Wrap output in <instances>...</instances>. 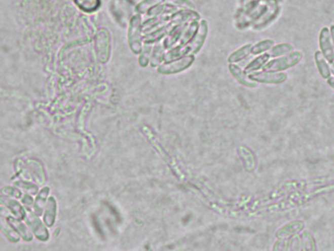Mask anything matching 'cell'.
<instances>
[{"mask_svg": "<svg viewBox=\"0 0 334 251\" xmlns=\"http://www.w3.org/2000/svg\"><path fill=\"white\" fill-rule=\"evenodd\" d=\"M303 58V53L301 51H292L290 53L283 55L282 57H278L276 59L269 61L264 67V71H273V72H280L285 71L289 68L297 65Z\"/></svg>", "mask_w": 334, "mask_h": 251, "instance_id": "6da1fadb", "label": "cell"}, {"mask_svg": "<svg viewBox=\"0 0 334 251\" xmlns=\"http://www.w3.org/2000/svg\"><path fill=\"white\" fill-rule=\"evenodd\" d=\"M249 79L261 84L267 85H278L282 84L287 80V75L282 72H273V71H264L263 72H255L248 75Z\"/></svg>", "mask_w": 334, "mask_h": 251, "instance_id": "7a4b0ae2", "label": "cell"}, {"mask_svg": "<svg viewBox=\"0 0 334 251\" xmlns=\"http://www.w3.org/2000/svg\"><path fill=\"white\" fill-rule=\"evenodd\" d=\"M319 45L321 53L324 55V57L329 62V64L334 62V47L331 35H330V30L326 27L322 28L320 32L319 38Z\"/></svg>", "mask_w": 334, "mask_h": 251, "instance_id": "3957f363", "label": "cell"}, {"mask_svg": "<svg viewBox=\"0 0 334 251\" xmlns=\"http://www.w3.org/2000/svg\"><path fill=\"white\" fill-rule=\"evenodd\" d=\"M26 221H27V224L30 227L31 231L33 232L34 236H36L39 239H41V240H47L48 239V236H49L48 231L45 229L44 224L35 215L29 213L26 217Z\"/></svg>", "mask_w": 334, "mask_h": 251, "instance_id": "277c9868", "label": "cell"}, {"mask_svg": "<svg viewBox=\"0 0 334 251\" xmlns=\"http://www.w3.org/2000/svg\"><path fill=\"white\" fill-rule=\"evenodd\" d=\"M229 69H230L231 74L233 75V78H234L239 84H241L242 86L247 87V88H256V87H257L256 82L250 80L249 77L246 76L245 71H243V70H242L240 67H238L237 65H235V64H233V63H231L230 66H229Z\"/></svg>", "mask_w": 334, "mask_h": 251, "instance_id": "5b68a950", "label": "cell"}, {"mask_svg": "<svg viewBox=\"0 0 334 251\" xmlns=\"http://www.w3.org/2000/svg\"><path fill=\"white\" fill-rule=\"evenodd\" d=\"M193 58L192 57H189V58H184V59L177 61V62H174L172 64H168V65H163L160 67L159 71L161 73H165V74H172V73H176L179 71H182L184 69H187L189 65L192 63Z\"/></svg>", "mask_w": 334, "mask_h": 251, "instance_id": "8992f818", "label": "cell"}, {"mask_svg": "<svg viewBox=\"0 0 334 251\" xmlns=\"http://www.w3.org/2000/svg\"><path fill=\"white\" fill-rule=\"evenodd\" d=\"M315 61L320 76L323 79H328L331 74L330 65L328 64L329 62L324 57V55L321 53L320 50L315 52Z\"/></svg>", "mask_w": 334, "mask_h": 251, "instance_id": "52a82bcc", "label": "cell"}, {"mask_svg": "<svg viewBox=\"0 0 334 251\" xmlns=\"http://www.w3.org/2000/svg\"><path fill=\"white\" fill-rule=\"evenodd\" d=\"M303 226H304V224L302 222H293V223H290V224L282 227L276 233V236L277 237H289V236H294L295 234L299 233L303 229Z\"/></svg>", "mask_w": 334, "mask_h": 251, "instance_id": "ba28073f", "label": "cell"}, {"mask_svg": "<svg viewBox=\"0 0 334 251\" xmlns=\"http://www.w3.org/2000/svg\"><path fill=\"white\" fill-rule=\"evenodd\" d=\"M252 48H253V45H251V44H247V45L241 46L239 49L235 50L230 55L229 62L237 63V62H240V61L247 58L248 56L252 53Z\"/></svg>", "mask_w": 334, "mask_h": 251, "instance_id": "9c48e42d", "label": "cell"}, {"mask_svg": "<svg viewBox=\"0 0 334 251\" xmlns=\"http://www.w3.org/2000/svg\"><path fill=\"white\" fill-rule=\"evenodd\" d=\"M270 58H271V56H270L269 53H264L263 55L258 56L257 58H255L253 61H251L248 64L247 66L245 67V70H244L245 73L246 74L247 73H252V72H255V71L261 69V68H263L269 62Z\"/></svg>", "mask_w": 334, "mask_h": 251, "instance_id": "30bf717a", "label": "cell"}, {"mask_svg": "<svg viewBox=\"0 0 334 251\" xmlns=\"http://www.w3.org/2000/svg\"><path fill=\"white\" fill-rule=\"evenodd\" d=\"M292 51H294V46L290 45V44H279V45H274L271 49H270V56L273 58L276 57H279V56H283L286 55L288 53H290Z\"/></svg>", "mask_w": 334, "mask_h": 251, "instance_id": "8fae6325", "label": "cell"}, {"mask_svg": "<svg viewBox=\"0 0 334 251\" xmlns=\"http://www.w3.org/2000/svg\"><path fill=\"white\" fill-rule=\"evenodd\" d=\"M56 217V201L53 197H50L47 202L46 211L44 215V222L48 227H51Z\"/></svg>", "mask_w": 334, "mask_h": 251, "instance_id": "7c38bea8", "label": "cell"}, {"mask_svg": "<svg viewBox=\"0 0 334 251\" xmlns=\"http://www.w3.org/2000/svg\"><path fill=\"white\" fill-rule=\"evenodd\" d=\"M48 193H49V188H44L40 192L39 196L36 197V200L34 203V212L36 215H42Z\"/></svg>", "mask_w": 334, "mask_h": 251, "instance_id": "4fadbf2b", "label": "cell"}, {"mask_svg": "<svg viewBox=\"0 0 334 251\" xmlns=\"http://www.w3.org/2000/svg\"><path fill=\"white\" fill-rule=\"evenodd\" d=\"M274 45H275V42L273 40H264V41H261L258 44L253 45L252 54H254V55L261 54L263 52H266L267 50H270Z\"/></svg>", "mask_w": 334, "mask_h": 251, "instance_id": "5bb4252c", "label": "cell"}, {"mask_svg": "<svg viewBox=\"0 0 334 251\" xmlns=\"http://www.w3.org/2000/svg\"><path fill=\"white\" fill-rule=\"evenodd\" d=\"M6 200H7V204H6L7 208L14 214L18 220L25 218V211H24L23 207L15 200H11V199H6Z\"/></svg>", "mask_w": 334, "mask_h": 251, "instance_id": "9a60e30c", "label": "cell"}, {"mask_svg": "<svg viewBox=\"0 0 334 251\" xmlns=\"http://www.w3.org/2000/svg\"><path fill=\"white\" fill-rule=\"evenodd\" d=\"M9 223L14 226L15 229L20 233V236H23V238L25 240H31L32 236L30 235L29 230L22 223L18 221V219L17 220H15V219H9Z\"/></svg>", "mask_w": 334, "mask_h": 251, "instance_id": "2e32d148", "label": "cell"}, {"mask_svg": "<svg viewBox=\"0 0 334 251\" xmlns=\"http://www.w3.org/2000/svg\"><path fill=\"white\" fill-rule=\"evenodd\" d=\"M77 4L81 7V9L90 12L96 10L99 6V0H76Z\"/></svg>", "mask_w": 334, "mask_h": 251, "instance_id": "e0dca14e", "label": "cell"}, {"mask_svg": "<svg viewBox=\"0 0 334 251\" xmlns=\"http://www.w3.org/2000/svg\"><path fill=\"white\" fill-rule=\"evenodd\" d=\"M15 186L17 187H21V188H24V190L26 192H29V193H36L38 192V188L36 186L30 184V183H28V182H19V183H15Z\"/></svg>", "mask_w": 334, "mask_h": 251, "instance_id": "ac0fdd59", "label": "cell"}, {"mask_svg": "<svg viewBox=\"0 0 334 251\" xmlns=\"http://www.w3.org/2000/svg\"><path fill=\"white\" fill-rule=\"evenodd\" d=\"M2 231H3V233L6 235L7 237H9L10 240H13V241H18L19 240V236H18L17 233L15 232L12 228L8 227V229L6 230L4 227H2Z\"/></svg>", "mask_w": 334, "mask_h": 251, "instance_id": "d6986e66", "label": "cell"}, {"mask_svg": "<svg viewBox=\"0 0 334 251\" xmlns=\"http://www.w3.org/2000/svg\"><path fill=\"white\" fill-rule=\"evenodd\" d=\"M2 193L3 194H6L8 196H13V197H20L21 196V192H19L18 190H16V189L11 188V187L3 188Z\"/></svg>", "mask_w": 334, "mask_h": 251, "instance_id": "ffe728a7", "label": "cell"}, {"mask_svg": "<svg viewBox=\"0 0 334 251\" xmlns=\"http://www.w3.org/2000/svg\"><path fill=\"white\" fill-rule=\"evenodd\" d=\"M22 201H23L24 205L26 207H28V208H30V207L32 206V198H31L30 196H29V195L24 196V198H23Z\"/></svg>", "mask_w": 334, "mask_h": 251, "instance_id": "44dd1931", "label": "cell"}, {"mask_svg": "<svg viewBox=\"0 0 334 251\" xmlns=\"http://www.w3.org/2000/svg\"><path fill=\"white\" fill-rule=\"evenodd\" d=\"M327 84H328L332 89H334V76L333 77H329V78L327 79Z\"/></svg>", "mask_w": 334, "mask_h": 251, "instance_id": "7402d4cb", "label": "cell"}, {"mask_svg": "<svg viewBox=\"0 0 334 251\" xmlns=\"http://www.w3.org/2000/svg\"><path fill=\"white\" fill-rule=\"evenodd\" d=\"M330 35H331V41H332V44H333L334 47V25H331L330 26Z\"/></svg>", "mask_w": 334, "mask_h": 251, "instance_id": "603a6c76", "label": "cell"}, {"mask_svg": "<svg viewBox=\"0 0 334 251\" xmlns=\"http://www.w3.org/2000/svg\"><path fill=\"white\" fill-rule=\"evenodd\" d=\"M330 71H331V73H332L334 76V62L330 64Z\"/></svg>", "mask_w": 334, "mask_h": 251, "instance_id": "cb8c5ba5", "label": "cell"}]
</instances>
